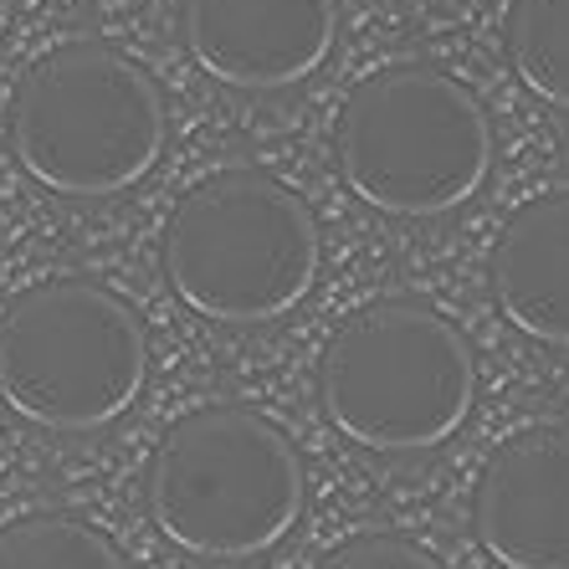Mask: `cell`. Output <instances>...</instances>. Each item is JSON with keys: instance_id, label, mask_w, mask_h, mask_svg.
Here are the masks:
<instances>
[{"instance_id": "277c9868", "label": "cell", "mask_w": 569, "mask_h": 569, "mask_svg": "<svg viewBox=\"0 0 569 569\" xmlns=\"http://www.w3.org/2000/svg\"><path fill=\"white\" fill-rule=\"evenodd\" d=\"M174 298L216 323H272L318 278L313 211L262 170H221L180 196L164 226Z\"/></svg>"}, {"instance_id": "9c48e42d", "label": "cell", "mask_w": 569, "mask_h": 569, "mask_svg": "<svg viewBox=\"0 0 569 569\" xmlns=\"http://www.w3.org/2000/svg\"><path fill=\"white\" fill-rule=\"evenodd\" d=\"M488 282L518 333L569 349V190L539 196L508 216Z\"/></svg>"}, {"instance_id": "7a4b0ae2", "label": "cell", "mask_w": 569, "mask_h": 569, "mask_svg": "<svg viewBox=\"0 0 569 569\" xmlns=\"http://www.w3.org/2000/svg\"><path fill=\"white\" fill-rule=\"evenodd\" d=\"M339 174L385 216H447L492 174L482 98L441 67L400 62L365 78L339 113Z\"/></svg>"}, {"instance_id": "3957f363", "label": "cell", "mask_w": 569, "mask_h": 569, "mask_svg": "<svg viewBox=\"0 0 569 569\" xmlns=\"http://www.w3.org/2000/svg\"><path fill=\"white\" fill-rule=\"evenodd\" d=\"M477 359L437 308L385 298L349 313L318 359V400L355 447L431 451L467 421Z\"/></svg>"}, {"instance_id": "30bf717a", "label": "cell", "mask_w": 569, "mask_h": 569, "mask_svg": "<svg viewBox=\"0 0 569 569\" xmlns=\"http://www.w3.org/2000/svg\"><path fill=\"white\" fill-rule=\"evenodd\" d=\"M508 62L533 98L569 113V0H513Z\"/></svg>"}, {"instance_id": "8992f818", "label": "cell", "mask_w": 569, "mask_h": 569, "mask_svg": "<svg viewBox=\"0 0 569 569\" xmlns=\"http://www.w3.org/2000/svg\"><path fill=\"white\" fill-rule=\"evenodd\" d=\"M144 375V323L98 282H37L0 318V400L31 426L98 431L139 400Z\"/></svg>"}, {"instance_id": "4fadbf2b", "label": "cell", "mask_w": 569, "mask_h": 569, "mask_svg": "<svg viewBox=\"0 0 569 569\" xmlns=\"http://www.w3.org/2000/svg\"><path fill=\"white\" fill-rule=\"evenodd\" d=\"M6 21H11V0H0V31H6Z\"/></svg>"}, {"instance_id": "6da1fadb", "label": "cell", "mask_w": 569, "mask_h": 569, "mask_svg": "<svg viewBox=\"0 0 569 569\" xmlns=\"http://www.w3.org/2000/svg\"><path fill=\"white\" fill-rule=\"evenodd\" d=\"M149 518L196 559H252L303 518V462L278 426L241 406H206L149 457Z\"/></svg>"}, {"instance_id": "5b68a950", "label": "cell", "mask_w": 569, "mask_h": 569, "mask_svg": "<svg viewBox=\"0 0 569 569\" xmlns=\"http://www.w3.org/2000/svg\"><path fill=\"white\" fill-rule=\"evenodd\" d=\"M164 98L139 62L78 41L41 57L11 108L21 170L57 196H119L164 154Z\"/></svg>"}, {"instance_id": "52a82bcc", "label": "cell", "mask_w": 569, "mask_h": 569, "mask_svg": "<svg viewBox=\"0 0 569 569\" xmlns=\"http://www.w3.org/2000/svg\"><path fill=\"white\" fill-rule=\"evenodd\" d=\"M180 37L206 78L237 93H278L329 62L339 0H186Z\"/></svg>"}, {"instance_id": "8fae6325", "label": "cell", "mask_w": 569, "mask_h": 569, "mask_svg": "<svg viewBox=\"0 0 569 569\" xmlns=\"http://www.w3.org/2000/svg\"><path fill=\"white\" fill-rule=\"evenodd\" d=\"M0 569H129L108 533L67 513L16 518L0 529Z\"/></svg>"}, {"instance_id": "7c38bea8", "label": "cell", "mask_w": 569, "mask_h": 569, "mask_svg": "<svg viewBox=\"0 0 569 569\" xmlns=\"http://www.w3.org/2000/svg\"><path fill=\"white\" fill-rule=\"evenodd\" d=\"M318 569H447L437 555H426L421 543L400 539V533H359L339 549L318 559Z\"/></svg>"}, {"instance_id": "ba28073f", "label": "cell", "mask_w": 569, "mask_h": 569, "mask_svg": "<svg viewBox=\"0 0 569 569\" xmlns=\"http://www.w3.org/2000/svg\"><path fill=\"white\" fill-rule=\"evenodd\" d=\"M472 533L503 569H569V426H529L492 451Z\"/></svg>"}]
</instances>
